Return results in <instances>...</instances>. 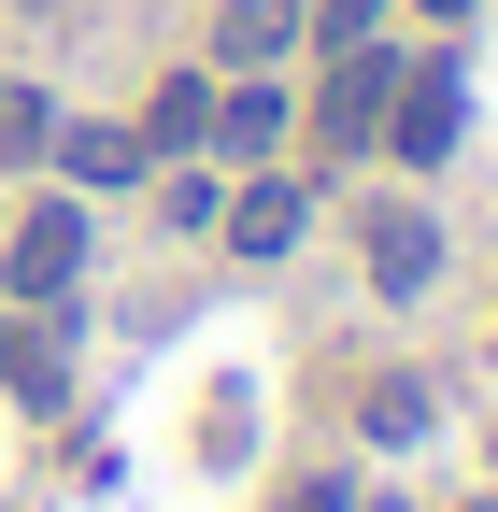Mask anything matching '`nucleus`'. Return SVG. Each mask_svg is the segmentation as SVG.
I'll use <instances>...</instances> for the list:
<instances>
[{
	"mask_svg": "<svg viewBox=\"0 0 498 512\" xmlns=\"http://www.w3.org/2000/svg\"><path fill=\"white\" fill-rule=\"evenodd\" d=\"M427 15H470V0H427Z\"/></svg>",
	"mask_w": 498,
	"mask_h": 512,
	"instance_id": "obj_15",
	"label": "nucleus"
},
{
	"mask_svg": "<svg viewBox=\"0 0 498 512\" xmlns=\"http://www.w3.org/2000/svg\"><path fill=\"white\" fill-rule=\"evenodd\" d=\"M370 29H385V0H314V29H299V43L342 57V43H370Z\"/></svg>",
	"mask_w": 498,
	"mask_h": 512,
	"instance_id": "obj_11",
	"label": "nucleus"
},
{
	"mask_svg": "<svg viewBox=\"0 0 498 512\" xmlns=\"http://www.w3.org/2000/svg\"><path fill=\"white\" fill-rule=\"evenodd\" d=\"M356 256H370V285H385V299H427V285H442V228H427L413 200H370Z\"/></svg>",
	"mask_w": 498,
	"mask_h": 512,
	"instance_id": "obj_4",
	"label": "nucleus"
},
{
	"mask_svg": "<svg viewBox=\"0 0 498 512\" xmlns=\"http://www.w3.org/2000/svg\"><path fill=\"white\" fill-rule=\"evenodd\" d=\"M214 143H228V157H271V143H285V86H257V72H242V86L214 100Z\"/></svg>",
	"mask_w": 498,
	"mask_h": 512,
	"instance_id": "obj_8",
	"label": "nucleus"
},
{
	"mask_svg": "<svg viewBox=\"0 0 498 512\" xmlns=\"http://www.w3.org/2000/svg\"><path fill=\"white\" fill-rule=\"evenodd\" d=\"M299 29H314V0H228V15H214V57H228V72H271Z\"/></svg>",
	"mask_w": 498,
	"mask_h": 512,
	"instance_id": "obj_5",
	"label": "nucleus"
},
{
	"mask_svg": "<svg viewBox=\"0 0 498 512\" xmlns=\"http://www.w3.org/2000/svg\"><path fill=\"white\" fill-rule=\"evenodd\" d=\"M271 512H356V484H342V470H314V484H285Z\"/></svg>",
	"mask_w": 498,
	"mask_h": 512,
	"instance_id": "obj_14",
	"label": "nucleus"
},
{
	"mask_svg": "<svg viewBox=\"0 0 498 512\" xmlns=\"http://www.w3.org/2000/svg\"><path fill=\"white\" fill-rule=\"evenodd\" d=\"M0 285H15L29 313H43V299H72V285H86V214H72V200H29L15 242H0Z\"/></svg>",
	"mask_w": 498,
	"mask_h": 512,
	"instance_id": "obj_1",
	"label": "nucleus"
},
{
	"mask_svg": "<svg viewBox=\"0 0 498 512\" xmlns=\"http://www.w3.org/2000/svg\"><path fill=\"white\" fill-rule=\"evenodd\" d=\"M0 384L15 399H57V328H0Z\"/></svg>",
	"mask_w": 498,
	"mask_h": 512,
	"instance_id": "obj_10",
	"label": "nucleus"
},
{
	"mask_svg": "<svg viewBox=\"0 0 498 512\" xmlns=\"http://www.w3.org/2000/svg\"><path fill=\"white\" fill-rule=\"evenodd\" d=\"M427 427V384H370V441H413Z\"/></svg>",
	"mask_w": 498,
	"mask_h": 512,
	"instance_id": "obj_13",
	"label": "nucleus"
},
{
	"mask_svg": "<svg viewBox=\"0 0 498 512\" xmlns=\"http://www.w3.org/2000/svg\"><path fill=\"white\" fill-rule=\"evenodd\" d=\"M0 157H43V100H29L15 72H0Z\"/></svg>",
	"mask_w": 498,
	"mask_h": 512,
	"instance_id": "obj_12",
	"label": "nucleus"
},
{
	"mask_svg": "<svg viewBox=\"0 0 498 512\" xmlns=\"http://www.w3.org/2000/svg\"><path fill=\"white\" fill-rule=\"evenodd\" d=\"M299 228H314V185H285V171H257V185L228 200V242H242V256H285Z\"/></svg>",
	"mask_w": 498,
	"mask_h": 512,
	"instance_id": "obj_6",
	"label": "nucleus"
},
{
	"mask_svg": "<svg viewBox=\"0 0 498 512\" xmlns=\"http://www.w3.org/2000/svg\"><path fill=\"white\" fill-rule=\"evenodd\" d=\"M385 157H399V171H442V157H456V72H442V57L385 86Z\"/></svg>",
	"mask_w": 498,
	"mask_h": 512,
	"instance_id": "obj_3",
	"label": "nucleus"
},
{
	"mask_svg": "<svg viewBox=\"0 0 498 512\" xmlns=\"http://www.w3.org/2000/svg\"><path fill=\"white\" fill-rule=\"evenodd\" d=\"M484 512H498V498H484Z\"/></svg>",
	"mask_w": 498,
	"mask_h": 512,
	"instance_id": "obj_16",
	"label": "nucleus"
},
{
	"mask_svg": "<svg viewBox=\"0 0 498 512\" xmlns=\"http://www.w3.org/2000/svg\"><path fill=\"white\" fill-rule=\"evenodd\" d=\"M157 143H214V86H200V72H171V86L143 100V157H157Z\"/></svg>",
	"mask_w": 498,
	"mask_h": 512,
	"instance_id": "obj_9",
	"label": "nucleus"
},
{
	"mask_svg": "<svg viewBox=\"0 0 498 512\" xmlns=\"http://www.w3.org/2000/svg\"><path fill=\"white\" fill-rule=\"evenodd\" d=\"M385 86H399V57H385V43H342V57H328V100H314V143H328V157L385 143Z\"/></svg>",
	"mask_w": 498,
	"mask_h": 512,
	"instance_id": "obj_2",
	"label": "nucleus"
},
{
	"mask_svg": "<svg viewBox=\"0 0 498 512\" xmlns=\"http://www.w3.org/2000/svg\"><path fill=\"white\" fill-rule=\"evenodd\" d=\"M43 143H57L72 185H129V171H143V128H43Z\"/></svg>",
	"mask_w": 498,
	"mask_h": 512,
	"instance_id": "obj_7",
	"label": "nucleus"
}]
</instances>
